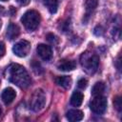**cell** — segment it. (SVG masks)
Returning <instances> with one entry per match:
<instances>
[{
    "instance_id": "11",
    "label": "cell",
    "mask_w": 122,
    "mask_h": 122,
    "mask_svg": "<svg viewBox=\"0 0 122 122\" xmlns=\"http://www.w3.org/2000/svg\"><path fill=\"white\" fill-rule=\"evenodd\" d=\"M66 116H67V119L69 121L76 122V121L82 120L83 117H84V114H83V112L80 110H70L67 112Z\"/></svg>"
},
{
    "instance_id": "18",
    "label": "cell",
    "mask_w": 122,
    "mask_h": 122,
    "mask_svg": "<svg viewBox=\"0 0 122 122\" xmlns=\"http://www.w3.org/2000/svg\"><path fill=\"white\" fill-rule=\"evenodd\" d=\"M113 105H114L115 109L118 112H121V110H122V101H121V97L120 96H116L113 99Z\"/></svg>"
},
{
    "instance_id": "19",
    "label": "cell",
    "mask_w": 122,
    "mask_h": 122,
    "mask_svg": "<svg viewBox=\"0 0 122 122\" xmlns=\"http://www.w3.org/2000/svg\"><path fill=\"white\" fill-rule=\"evenodd\" d=\"M46 38H47V40H48L49 42H51V44H57V43H58V38H57V36H55V35L52 34V33H48L47 36H46Z\"/></svg>"
},
{
    "instance_id": "5",
    "label": "cell",
    "mask_w": 122,
    "mask_h": 122,
    "mask_svg": "<svg viewBox=\"0 0 122 122\" xmlns=\"http://www.w3.org/2000/svg\"><path fill=\"white\" fill-rule=\"evenodd\" d=\"M90 108L92 112L96 114H102L107 109V98L101 95H95L90 102Z\"/></svg>"
},
{
    "instance_id": "23",
    "label": "cell",
    "mask_w": 122,
    "mask_h": 122,
    "mask_svg": "<svg viewBox=\"0 0 122 122\" xmlns=\"http://www.w3.org/2000/svg\"><path fill=\"white\" fill-rule=\"evenodd\" d=\"M5 12V10H4V8L2 7V6H0V14H3Z\"/></svg>"
},
{
    "instance_id": "6",
    "label": "cell",
    "mask_w": 122,
    "mask_h": 122,
    "mask_svg": "<svg viewBox=\"0 0 122 122\" xmlns=\"http://www.w3.org/2000/svg\"><path fill=\"white\" fill-rule=\"evenodd\" d=\"M12 51L18 57H25L30 51V43L27 40H20L13 46Z\"/></svg>"
},
{
    "instance_id": "4",
    "label": "cell",
    "mask_w": 122,
    "mask_h": 122,
    "mask_svg": "<svg viewBox=\"0 0 122 122\" xmlns=\"http://www.w3.org/2000/svg\"><path fill=\"white\" fill-rule=\"evenodd\" d=\"M46 104V94L41 89H37L31 94L30 100V107L33 112L41 111Z\"/></svg>"
},
{
    "instance_id": "21",
    "label": "cell",
    "mask_w": 122,
    "mask_h": 122,
    "mask_svg": "<svg viewBox=\"0 0 122 122\" xmlns=\"http://www.w3.org/2000/svg\"><path fill=\"white\" fill-rule=\"evenodd\" d=\"M5 51H6V50H5V45H4V43L0 42V58L4 56Z\"/></svg>"
},
{
    "instance_id": "10",
    "label": "cell",
    "mask_w": 122,
    "mask_h": 122,
    "mask_svg": "<svg viewBox=\"0 0 122 122\" xmlns=\"http://www.w3.org/2000/svg\"><path fill=\"white\" fill-rule=\"evenodd\" d=\"M20 34V28L15 23H10L7 29V37L10 40H13Z\"/></svg>"
},
{
    "instance_id": "16",
    "label": "cell",
    "mask_w": 122,
    "mask_h": 122,
    "mask_svg": "<svg viewBox=\"0 0 122 122\" xmlns=\"http://www.w3.org/2000/svg\"><path fill=\"white\" fill-rule=\"evenodd\" d=\"M97 6V1L96 0H87L86 1V10L87 11H92Z\"/></svg>"
},
{
    "instance_id": "15",
    "label": "cell",
    "mask_w": 122,
    "mask_h": 122,
    "mask_svg": "<svg viewBox=\"0 0 122 122\" xmlns=\"http://www.w3.org/2000/svg\"><path fill=\"white\" fill-rule=\"evenodd\" d=\"M105 89H106V86H105L104 82H97L92 87V94L93 96H95V95H101L105 92Z\"/></svg>"
},
{
    "instance_id": "2",
    "label": "cell",
    "mask_w": 122,
    "mask_h": 122,
    "mask_svg": "<svg viewBox=\"0 0 122 122\" xmlns=\"http://www.w3.org/2000/svg\"><path fill=\"white\" fill-rule=\"evenodd\" d=\"M80 64L87 73L92 74L97 71L99 65V57L93 52L85 51L80 56Z\"/></svg>"
},
{
    "instance_id": "8",
    "label": "cell",
    "mask_w": 122,
    "mask_h": 122,
    "mask_svg": "<svg viewBox=\"0 0 122 122\" xmlns=\"http://www.w3.org/2000/svg\"><path fill=\"white\" fill-rule=\"evenodd\" d=\"M76 67V63L73 60L71 59H62L57 64V69L63 71H70L74 70Z\"/></svg>"
},
{
    "instance_id": "20",
    "label": "cell",
    "mask_w": 122,
    "mask_h": 122,
    "mask_svg": "<svg viewBox=\"0 0 122 122\" xmlns=\"http://www.w3.org/2000/svg\"><path fill=\"white\" fill-rule=\"evenodd\" d=\"M87 86H88V81H87V79L81 78V79L78 80V82H77V87H78L79 89L84 90V89L87 88Z\"/></svg>"
},
{
    "instance_id": "13",
    "label": "cell",
    "mask_w": 122,
    "mask_h": 122,
    "mask_svg": "<svg viewBox=\"0 0 122 122\" xmlns=\"http://www.w3.org/2000/svg\"><path fill=\"white\" fill-rule=\"evenodd\" d=\"M83 99H84V95L82 92H74L71 97V104L74 107H79L82 102H83Z\"/></svg>"
},
{
    "instance_id": "22",
    "label": "cell",
    "mask_w": 122,
    "mask_h": 122,
    "mask_svg": "<svg viewBox=\"0 0 122 122\" xmlns=\"http://www.w3.org/2000/svg\"><path fill=\"white\" fill-rule=\"evenodd\" d=\"M17 1V3L19 4V5H21V6H27L30 2V0H16Z\"/></svg>"
},
{
    "instance_id": "7",
    "label": "cell",
    "mask_w": 122,
    "mask_h": 122,
    "mask_svg": "<svg viewBox=\"0 0 122 122\" xmlns=\"http://www.w3.org/2000/svg\"><path fill=\"white\" fill-rule=\"evenodd\" d=\"M37 54L45 61H49L52 57V51L51 48L46 44H39L36 48Z\"/></svg>"
},
{
    "instance_id": "12",
    "label": "cell",
    "mask_w": 122,
    "mask_h": 122,
    "mask_svg": "<svg viewBox=\"0 0 122 122\" xmlns=\"http://www.w3.org/2000/svg\"><path fill=\"white\" fill-rule=\"evenodd\" d=\"M55 83L64 89H70L71 85V78L67 75H62V76H57L54 79Z\"/></svg>"
},
{
    "instance_id": "26",
    "label": "cell",
    "mask_w": 122,
    "mask_h": 122,
    "mask_svg": "<svg viewBox=\"0 0 122 122\" xmlns=\"http://www.w3.org/2000/svg\"><path fill=\"white\" fill-rule=\"evenodd\" d=\"M1 1H7V0H1Z\"/></svg>"
},
{
    "instance_id": "1",
    "label": "cell",
    "mask_w": 122,
    "mask_h": 122,
    "mask_svg": "<svg viewBox=\"0 0 122 122\" xmlns=\"http://www.w3.org/2000/svg\"><path fill=\"white\" fill-rule=\"evenodd\" d=\"M6 76L11 83L21 89H27L31 83V79L28 71L19 64L10 65L6 70Z\"/></svg>"
},
{
    "instance_id": "17",
    "label": "cell",
    "mask_w": 122,
    "mask_h": 122,
    "mask_svg": "<svg viewBox=\"0 0 122 122\" xmlns=\"http://www.w3.org/2000/svg\"><path fill=\"white\" fill-rule=\"evenodd\" d=\"M31 68H32V70H33V71L35 72V73H41L42 71H43V69H42V67H41V65L37 62V61H35V60H33L32 61V63H31Z\"/></svg>"
},
{
    "instance_id": "3",
    "label": "cell",
    "mask_w": 122,
    "mask_h": 122,
    "mask_svg": "<svg viewBox=\"0 0 122 122\" xmlns=\"http://www.w3.org/2000/svg\"><path fill=\"white\" fill-rule=\"evenodd\" d=\"M40 20H41V17L39 12L34 10H30L26 11L21 18L22 24L30 31H32L38 28Z\"/></svg>"
},
{
    "instance_id": "9",
    "label": "cell",
    "mask_w": 122,
    "mask_h": 122,
    "mask_svg": "<svg viewBox=\"0 0 122 122\" xmlns=\"http://www.w3.org/2000/svg\"><path fill=\"white\" fill-rule=\"evenodd\" d=\"M15 96H16V92L12 88H6L1 94V98L6 105L10 104L14 100Z\"/></svg>"
},
{
    "instance_id": "14",
    "label": "cell",
    "mask_w": 122,
    "mask_h": 122,
    "mask_svg": "<svg viewBox=\"0 0 122 122\" xmlns=\"http://www.w3.org/2000/svg\"><path fill=\"white\" fill-rule=\"evenodd\" d=\"M43 3L51 13H55L57 11V8H58L57 0H43Z\"/></svg>"
},
{
    "instance_id": "24",
    "label": "cell",
    "mask_w": 122,
    "mask_h": 122,
    "mask_svg": "<svg viewBox=\"0 0 122 122\" xmlns=\"http://www.w3.org/2000/svg\"><path fill=\"white\" fill-rule=\"evenodd\" d=\"M1 114H2V108H1V106H0V116H1Z\"/></svg>"
},
{
    "instance_id": "25",
    "label": "cell",
    "mask_w": 122,
    "mask_h": 122,
    "mask_svg": "<svg viewBox=\"0 0 122 122\" xmlns=\"http://www.w3.org/2000/svg\"><path fill=\"white\" fill-rule=\"evenodd\" d=\"M0 28H1V20H0Z\"/></svg>"
}]
</instances>
